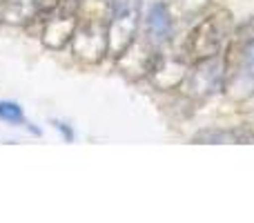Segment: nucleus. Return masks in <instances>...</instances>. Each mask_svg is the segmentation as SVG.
<instances>
[{
  "mask_svg": "<svg viewBox=\"0 0 254 223\" xmlns=\"http://www.w3.org/2000/svg\"><path fill=\"white\" fill-rule=\"evenodd\" d=\"M0 2H4V0H0Z\"/></svg>",
  "mask_w": 254,
  "mask_h": 223,
  "instance_id": "obj_11",
  "label": "nucleus"
},
{
  "mask_svg": "<svg viewBox=\"0 0 254 223\" xmlns=\"http://www.w3.org/2000/svg\"><path fill=\"white\" fill-rule=\"evenodd\" d=\"M174 34V16L165 2H154L145 18V40L163 47Z\"/></svg>",
  "mask_w": 254,
  "mask_h": 223,
  "instance_id": "obj_7",
  "label": "nucleus"
},
{
  "mask_svg": "<svg viewBox=\"0 0 254 223\" xmlns=\"http://www.w3.org/2000/svg\"><path fill=\"white\" fill-rule=\"evenodd\" d=\"M210 2L212 0H165L172 16L181 18V20H194V18L203 16L210 9Z\"/></svg>",
  "mask_w": 254,
  "mask_h": 223,
  "instance_id": "obj_8",
  "label": "nucleus"
},
{
  "mask_svg": "<svg viewBox=\"0 0 254 223\" xmlns=\"http://www.w3.org/2000/svg\"><path fill=\"white\" fill-rule=\"evenodd\" d=\"M225 92L234 98L254 94V16L237 27L225 54Z\"/></svg>",
  "mask_w": 254,
  "mask_h": 223,
  "instance_id": "obj_1",
  "label": "nucleus"
},
{
  "mask_svg": "<svg viewBox=\"0 0 254 223\" xmlns=\"http://www.w3.org/2000/svg\"><path fill=\"white\" fill-rule=\"evenodd\" d=\"M232 36V13L228 9H214L188 34L183 45V61L196 65L201 61L223 54Z\"/></svg>",
  "mask_w": 254,
  "mask_h": 223,
  "instance_id": "obj_2",
  "label": "nucleus"
},
{
  "mask_svg": "<svg viewBox=\"0 0 254 223\" xmlns=\"http://www.w3.org/2000/svg\"><path fill=\"white\" fill-rule=\"evenodd\" d=\"M52 125L56 127L58 132L63 134V139L67 141V143H71L74 141V130H71V125L69 123H65V121H58V118H52Z\"/></svg>",
  "mask_w": 254,
  "mask_h": 223,
  "instance_id": "obj_10",
  "label": "nucleus"
},
{
  "mask_svg": "<svg viewBox=\"0 0 254 223\" xmlns=\"http://www.w3.org/2000/svg\"><path fill=\"white\" fill-rule=\"evenodd\" d=\"M185 94L194 101H203V98L214 96L216 92L225 87V58L223 54L214 58L201 61L192 65L190 74L183 80Z\"/></svg>",
  "mask_w": 254,
  "mask_h": 223,
  "instance_id": "obj_4",
  "label": "nucleus"
},
{
  "mask_svg": "<svg viewBox=\"0 0 254 223\" xmlns=\"http://www.w3.org/2000/svg\"><path fill=\"white\" fill-rule=\"evenodd\" d=\"M71 43H74V54L80 61L101 63L107 54V22L96 20V18L78 22Z\"/></svg>",
  "mask_w": 254,
  "mask_h": 223,
  "instance_id": "obj_6",
  "label": "nucleus"
},
{
  "mask_svg": "<svg viewBox=\"0 0 254 223\" xmlns=\"http://www.w3.org/2000/svg\"><path fill=\"white\" fill-rule=\"evenodd\" d=\"M140 0H112V11L107 20V54L119 61L131 47L138 34Z\"/></svg>",
  "mask_w": 254,
  "mask_h": 223,
  "instance_id": "obj_3",
  "label": "nucleus"
},
{
  "mask_svg": "<svg viewBox=\"0 0 254 223\" xmlns=\"http://www.w3.org/2000/svg\"><path fill=\"white\" fill-rule=\"evenodd\" d=\"M78 9H80V0H61L58 7L45 18L43 25V43L49 49H63L76 34L78 27Z\"/></svg>",
  "mask_w": 254,
  "mask_h": 223,
  "instance_id": "obj_5",
  "label": "nucleus"
},
{
  "mask_svg": "<svg viewBox=\"0 0 254 223\" xmlns=\"http://www.w3.org/2000/svg\"><path fill=\"white\" fill-rule=\"evenodd\" d=\"M0 121L7 123V125H13V127H29V132L36 136L40 134L38 127H34L27 121L25 110H22L16 101H0Z\"/></svg>",
  "mask_w": 254,
  "mask_h": 223,
  "instance_id": "obj_9",
  "label": "nucleus"
}]
</instances>
